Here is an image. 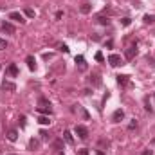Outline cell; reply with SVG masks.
Listing matches in <instances>:
<instances>
[{
  "mask_svg": "<svg viewBox=\"0 0 155 155\" xmlns=\"http://www.w3.org/2000/svg\"><path fill=\"white\" fill-rule=\"evenodd\" d=\"M90 83H94L96 87H99V85H101V78L97 76V74H94V76L90 78Z\"/></svg>",
  "mask_w": 155,
  "mask_h": 155,
  "instance_id": "cell-17",
  "label": "cell"
},
{
  "mask_svg": "<svg viewBox=\"0 0 155 155\" xmlns=\"http://www.w3.org/2000/svg\"><path fill=\"white\" fill-rule=\"evenodd\" d=\"M38 112H42V114H51V112H52L51 101L45 99V97H40V99H38Z\"/></svg>",
  "mask_w": 155,
  "mask_h": 155,
  "instance_id": "cell-1",
  "label": "cell"
},
{
  "mask_svg": "<svg viewBox=\"0 0 155 155\" xmlns=\"http://www.w3.org/2000/svg\"><path fill=\"white\" fill-rule=\"evenodd\" d=\"M96 60H97V62H103V54H101V52H97V54H96Z\"/></svg>",
  "mask_w": 155,
  "mask_h": 155,
  "instance_id": "cell-29",
  "label": "cell"
},
{
  "mask_svg": "<svg viewBox=\"0 0 155 155\" xmlns=\"http://www.w3.org/2000/svg\"><path fill=\"white\" fill-rule=\"evenodd\" d=\"M38 146H40V141H36V139H31L29 141V148H31V150H36Z\"/></svg>",
  "mask_w": 155,
  "mask_h": 155,
  "instance_id": "cell-19",
  "label": "cell"
},
{
  "mask_svg": "<svg viewBox=\"0 0 155 155\" xmlns=\"http://www.w3.org/2000/svg\"><path fill=\"white\" fill-rule=\"evenodd\" d=\"M117 78V85L119 87H126L128 85V76L126 74H119V76H116Z\"/></svg>",
  "mask_w": 155,
  "mask_h": 155,
  "instance_id": "cell-10",
  "label": "cell"
},
{
  "mask_svg": "<svg viewBox=\"0 0 155 155\" xmlns=\"http://www.w3.org/2000/svg\"><path fill=\"white\" fill-rule=\"evenodd\" d=\"M150 63H152V67H155V58H150Z\"/></svg>",
  "mask_w": 155,
  "mask_h": 155,
  "instance_id": "cell-33",
  "label": "cell"
},
{
  "mask_svg": "<svg viewBox=\"0 0 155 155\" xmlns=\"http://www.w3.org/2000/svg\"><path fill=\"white\" fill-rule=\"evenodd\" d=\"M141 155H152V150H144V152L141 153Z\"/></svg>",
  "mask_w": 155,
  "mask_h": 155,
  "instance_id": "cell-32",
  "label": "cell"
},
{
  "mask_svg": "<svg viewBox=\"0 0 155 155\" xmlns=\"http://www.w3.org/2000/svg\"><path fill=\"white\" fill-rule=\"evenodd\" d=\"M25 63H27V67H29L31 70L36 69V62H35V58H32V56H27V58H25Z\"/></svg>",
  "mask_w": 155,
  "mask_h": 155,
  "instance_id": "cell-11",
  "label": "cell"
},
{
  "mask_svg": "<svg viewBox=\"0 0 155 155\" xmlns=\"http://www.w3.org/2000/svg\"><path fill=\"white\" fill-rule=\"evenodd\" d=\"M38 123L45 126V125H51V119L47 117V116H40V117H38Z\"/></svg>",
  "mask_w": 155,
  "mask_h": 155,
  "instance_id": "cell-14",
  "label": "cell"
},
{
  "mask_svg": "<svg viewBox=\"0 0 155 155\" xmlns=\"http://www.w3.org/2000/svg\"><path fill=\"white\" fill-rule=\"evenodd\" d=\"M96 155H105V153H103V152H101V150H97V152H96Z\"/></svg>",
  "mask_w": 155,
  "mask_h": 155,
  "instance_id": "cell-34",
  "label": "cell"
},
{
  "mask_svg": "<svg viewBox=\"0 0 155 155\" xmlns=\"http://www.w3.org/2000/svg\"><path fill=\"white\" fill-rule=\"evenodd\" d=\"M9 155H15V153H9Z\"/></svg>",
  "mask_w": 155,
  "mask_h": 155,
  "instance_id": "cell-35",
  "label": "cell"
},
{
  "mask_svg": "<svg viewBox=\"0 0 155 155\" xmlns=\"http://www.w3.org/2000/svg\"><path fill=\"white\" fill-rule=\"evenodd\" d=\"M63 139L67 141V143H72V141H74V139H72V133H70L69 130H65V132H63Z\"/></svg>",
  "mask_w": 155,
  "mask_h": 155,
  "instance_id": "cell-18",
  "label": "cell"
},
{
  "mask_svg": "<svg viewBox=\"0 0 155 155\" xmlns=\"http://www.w3.org/2000/svg\"><path fill=\"white\" fill-rule=\"evenodd\" d=\"M78 155H89V150H79Z\"/></svg>",
  "mask_w": 155,
  "mask_h": 155,
  "instance_id": "cell-30",
  "label": "cell"
},
{
  "mask_svg": "<svg viewBox=\"0 0 155 155\" xmlns=\"http://www.w3.org/2000/svg\"><path fill=\"white\" fill-rule=\"evenodd\" d=\"M25 15H27L29 18H32V16H35V11H32V9H25Z\"/></svg>",
  "mask_w": 155,
  "mask_h": 155,
  "instance_id": "cell-27",
  "label": "cell"
},
{
  "mask_svg": "<svg viewBox=\"0 0 155 155\" xmlns=\"http://www.w3.org/2000/svg\"><path fill=\"white\" fill-rule=\"evenodd\" d=\"M133 128H137V121H135V119H133L132 123L128 125V130H133Z\"/></svg>",
  "mask_w": 155,
  "mask_h": 155,
  "instance_id": "cell-24",
  "label": "cell"
},
{
  "mask_svg": "<svg viewBox=\"0 0 155 155\" xmlns=\"http://www.w3.org/2000/svg\"><path fill=\"white\" fill-rule=\"evenodd\" d=\"M0 49H7V42L0 38Z\"/></svg>",
  "mask_w": 155,
  "mask_h": 155,
  "instance_id": "cell-26",
  "label": "cell"
},
{
  "mask_svg": "<svg viewBox=\"0 0 155 155\" xmlns=\"http://www.w3.org/2000/svg\"><path fill=\"white\" fill-rule=\"evenodd\" d=\"M40 135H42V139H43V141H51V133H49V132L42 130V132H40Z\"/></svg>",
  "mask_w": 155,
  "mask_h": 155,
  "instance_id": "cell-21",
  "label": "cell"
},
{
  "mask_svg": "<svg viewBox=\"0 0 155 155\" xmlns=\"http://www.w3.org/2000/svg\"><path fill=\"white\" fill-rule=\"evenodd\" d=\"M76 65H78L79 70H87V62H85L83 56H76Z\"/></svg>",
  "mask_w": 155,
  "mask_h": 155,
  "instance_id": "cell-5",
  "label": "cell"
},
{
  "mask_svg": "<svg viewBox=\"0 0 155 155\" xmlns=\"http://www.w3.org/2000/svg\"><path fill=\"white\" fill-rule=\"evenodd\" d=\"M7 139L11 141V143H15V141L18 139V133H16V130H9V132H7Z\"/></svg>",
  "mask_w": 155,
  "mask_h": 155,
  "instance_id": "cell-13",
  "label": "cell"
},
{
  "mask_svg": "<svg viewBox=\"0 0 155 155\" xmlns=\"http://www.w3.org/2000/svg\"><path fill=\"white\" fill-rule=\"evenodd\" d=\"M60 51H63V52H69V47H67V45L63 43V45H60Z\"/></svg>",
  "mask_w": 155,
  "mask_h": 155,
  "instance_id": "cell-28",
  "label": "cell"
},
{
  "mask_svg": "<svg viewBox=\"0 0 155 155\" xmlns=\"http://www.w3.org/2000/svg\"><path fill=\"white\" fill-rule=\"evenodd\" d=\"M108 63H110L112 67H119V65H123V60H121L119 54H110V56H108Z\"/></svg>",
  "mask_w": 155,
  "mask_h": 155,
  "instance_id": "cell-3",
  "label": "cell"
},
{
  "mask_svg": "<svg viewBox=\"0 0 155 155\" xmlns=\"http://www.w3.org/2000/svg\"><path fill=\"white\" fill-rule=\"evenodd\" d=\"M2 90H4V92H5V90L15 92V90H16V85H15V83H11V81H4V83H2Z\"/></svg>",
  "mask_w": 155,
  "mask_h": 155,
  "instance_id": "cell-9",
  "label": "cell"
},
{
  "mask_svg": "<svg viewBox=\"0 0 155 155\" xmlns=\"http://www.w3.org/2000/svg\"><path fill=\"white\" fill-rule=\"evenodd\" d=\"M2 31L7 32V35H13V32H15V25L9 24V22H4V24H2Z\"/></svg>",
  "mask_w": 155,
  "mask_h": 155,
  "instance_id": "cell-8",
  "label": "cell"
},
{
  "mask_svg": "<svg viewBox=\"0 0 155 155\" xmlns=\"http://www.w3.org/2000/svg\"><path fill=\"white\" fill-rule=\"evenodd\" d=\"M121 24H123L125 27H128V25L132 24V20H130V18H123V20H121Z\"/></svg>",
  "mask_w": 155,
  "mask_h": 155,
  "instance_id": "cell-23",
  "label": "cell"
},
{
  "mask_svg": "<svg viewBox=\"0 0 155 155\" xmlns=\"http://www.w3.org/2000/svg\"><path fill=\"white\" fill-rule=\"evenodd\" d=\"M20 125H22V126H25V116H22V117H20Z\"/></svg>",
  "mask_w": 155,
  "mask_h": 155,
  "instance_id": "cell-31",
  "label": "cell"
},
{
  "mask_svg": "<svg viewBox=\"0 0 155 155\" xmlns=\"http://www.w3.org/2000/svg\"><path fill=\"white\" fill-rule=\"evenodd\" d=\"M123 119H125V112L123 110H116V112H114V116H112L114 123H119V121H123Z\"/></svg>",
  "mask_w": 155,
  "mask_h": 155,
  "instance_id": "cell-7",
  "label": "cell"
},
{
  "mask_svg": "<svg viewBox=\"0 0 155 155\" xmlns=\"http://www.w3.org/2000/svg\"><path fill=\"white\" fill-rule=\"evenodd\" d=\"M144 24H155V15H144Z\"/></svg>",
  "mask_w": 155,
  "mask_h": 155,
  "instance_id": "cell-15",
  "label": "cell"
},
{
  "mask_svg": "<svg viewBox=\"0 0 155 155\" xmlns=\"http://www.w3.org/2000/svg\"><path fill=\"white\" fill-rule=\"evenodd\" d=\"M7 74H11V76H18V69H16L15 63H11V65L7 67Z\"/></svg>",
  "mask_w": 155,
  "mask_h": 155,
  "instance_id": "cell-12",
  "label": "cell"
},
{
  "mask_svg": "<svg viewBox=\"0 0 155 155\" xmlns=\"http://www.w3.org/2000/svg\"><path fill=\"white\" fill-rule=\"evenodd\" d=\"M9 20H15V22H20V24H24V22H25V20H24V16L20 15V13H16V11L9 13Z\"/></svg>",
  "mask_w": 155,
  "mask_h": 155,
  "instance_id": "cell-6",
  "label": "cell"
},
{
  "mask_svg": "<svg viewBox=\"0 0 155 155\" xmlns=\"http://www.w3.org/2000/svg\"><path fill=\"white\" fill-rule=\"evenodd\" d=\"M54 148H56V150H62V148H63V141H54Z\"/></svg>",
  "mask_w": 155,
  "mask_h": 155,
  "instance_id": "cell-22",
  "label": "cell"
},
{
  "mask_svg": "<svg viewBox=\"0 0 155 155\" xmlns=\"http://www.w3.org/2000/svg\"><path fill=\"white\" fill-rule=\"evenodd\" d=\"M137 54V47L135 45H132V47H128L126 49V52H125V56H126V60H132L133 56Z\"/></svg>",
  "mask_w": 155,
  "mask_h": 155,
  "instance_id": "cell-4",
  "label": "cell"
},
{
  "mask_svg": "<svg viewBox=\"0 0 155 155\" xmlns=\"http://www.w3.org/2000/svg\"><path fill=\"white\" fill-rule=\"evenodd\" d=\"M90 9H92V5H90V4H83L81 7H79V11H81L83 15H87V13H90Z\"/></svg>",
  "mask_w": 155,
  "mask_h": 155,
  "instance_id": "cell-16",
  "label": "cell"
},
{
  "mask_svg": "<svg viewBox=\"0 0 155 155\" xmlns=\"http://www.w3.org/2000/svg\"><path fill=\"white\" fill-rule=\"evenodd\" d=\"M78 110L81 112V116H83V119H89V114H87V112H85V110L81 108V106H78Z\"/></svg>",
  "mask_w": 155,
  "mask_h": 155,
  "instance_id": "cell-25",
  "label": "cell"
},
{
  "mask_svg": "<svg viewBox=\"0 0 155 155\" xmlns=\"http://www.w3.org/2000/svg\"><path fill=\"white\" fill-rule=\"evenodd\" d=\"M153 143H155V139H153Z\"/></svg>",
  "mask_w": 155,
  "mask_h": 155,
  "instance_id": "cell-36",
  "label": "cell"
},
{
  "mask_svg": "<svg viewBox=\"0 0 155 155\" xmlns=\"http://www.w3.org/2000/svg\"><path fill=\"white\" fill-rule=\"evenodd\" d=\"M74 132H76V135L79 139H87V137H89V130H87V126H83V125H78Z\"/></svg>",
  "mask_w": 155,
  "mask_h": 155,
  "instance_id": "cell-2",
  "label": "cell"
},
{
  "mask_svg": "<svg viewBox=\"0 0 155 155\" xmlns=\"http://www.w3.org/2000/svg\"><path fill=\"white\" fill-rule=\"evenodd\" d=\"M97 22H99L101 25H108V24H110V20L106 18V16H97Z\"/></svg>",
  "mask_w": 155,
  "mask_h": 155,
  "instance_id": "cell-20",
  "label": "cell"
}]
</instances>
